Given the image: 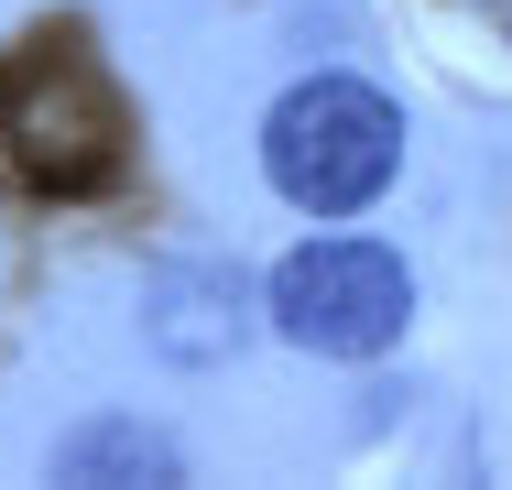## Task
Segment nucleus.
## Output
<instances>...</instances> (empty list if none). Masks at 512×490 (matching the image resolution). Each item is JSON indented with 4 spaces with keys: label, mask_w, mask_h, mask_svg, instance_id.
<instances>
[{
    "label": "nucleus",
    "mask_w": 512,
    "mask_h": 490,
    "mask_svg": "<svg viewBox=\"0 0 512 490\" xmlns=\"http://www.w3.org/2000/svg\"><path fill=\"white\" fill-rule=\"evenodd\" d=\"M55 480H186V458H175V436H153V425H131V414H109V425H77L66 447H55Z\"/></svg>",
    "instance_id": "5"
},
{
    "label": "nucleus",
    "mask_w": 512,
    "mask_h": 490,
    "mask_svg": "<svg viewBox=\"0 0 512 490\" xmlns=\"http://www.w3.org/2000/svg\"><path fill=\"white\" fill-rule=\"evenodd\" d=\"M262 175L306 218H360L404 175V109L371 77H295L262 120Z\"/></svg>",
    "instance_id": "2"
},
{
    "label": "nucleus",
    "mask_w": 512,
    "mask_h": 490,
    "mask_svg": "<svg viewBox=\"0 0 512 490\" xmlns=\"http://www.w3.org/2000/svg\"><path fill=\"white\" fill-rule=\"evenodd\" d=\"M142 327H153V349L164 360H229L240 349V327H251V294L240 273H164V305H142Z\"/></svg>",
    "instance_id": "4"
},
{
    "label": "nucleus",
    "mask_w": 512,
    "mask_h": 490,
    "mask_svg": "<svg viewBox=\"0 0 512 490\" xmlns=\"http://www.w3.org/2000/svg\"><path fill=\"white\" fill-rule=\"evenodd\" d=\"M262 327L295 338V349H316V360H382L414 327V273H404V251L349 240V229H338V240H306V251L273 262Z\"/></svg>",
    "instance_id": "3"
},
{
    "label": "nucleus",
    "mask_w": 512,
    "mask_h": 490,
    "mask_svg": "<svg viewBox=\"0 0 512 490\" xmlns=\"http://www.w3.org/2000/svg\"><path fill=\"white\" fill-rule=\"evenodd\" d=\"M0 153L22 164V186L44 196H99L131 153V120H120V88L109 66L77 44V33H22V55L0 66Z\"/></svg>",
    "instance_id": "1"
}]
</instances>
